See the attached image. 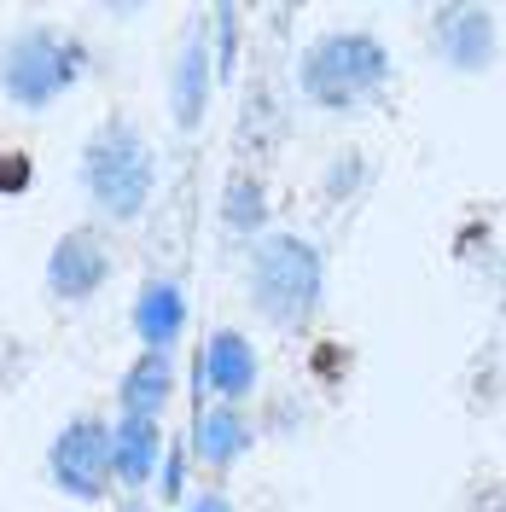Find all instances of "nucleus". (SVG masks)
Masks as SVG:
<instances>
[{
    "label": "nucleus",
    "instance_id": "obj_1",
    "mask_svg": "<svg viewBox=\"0 0 506 512\" xmlns=\"http://www.w3.org/2000/svg\"><path fill=\"white\" fill-rule=\"evenodd\" d=\"M82 192L105 222H140L152 187H158V152L140 134V123H128L123 111H111L105 123L88 134L82 146Z\"/></svg>",
    "mask_w": 506,
    "mask_h": 512
},
{
    "label": "nucleus",
    "instance_id": "obj_2",
    "mask_svg": "<svg viewBox=\"0 0 506 512\" xmlns=\"http://www.w3.org/2000/svg\"><path fill=\"white\" fill-rule=\"evenodd\" d=\"M320 297H326V268H320V251L309 239L262 233L251 245V303L262 320L303 332L320 315Z\"/></svg>",
    "mask_w": 506,
    "mask_h": 512
},
{
    "label": "nucleus",
    "instance_id": "obj_3",
    "mask_svg": "<svg viewBox=\"0 0 506 512\" xmlns=\"http://www.w3.org/2000/svg\"><path fill=\"white\" fill-rule=\"evenodd\" d=\"M82 70H88V41L30 24L0 47V94L18 111H47L82 82Z\"/></svg>",
    "mask_w": 506,
    "mask_h": 512
},
{
    "label": "nucleus",
    "instance_id": "obj_4",
    "mask_svg": "<svg viewBox=\"0 0 506 512\" xmlns=\"http://www.w3.org/2000/svg\"><path fill=\"white\" fill-rule=\"evenodd\" d=\"M297 82L326 111H355V105L379 99V88L390 82V53L379 47V35H361V30L326 35L303 53Z\"/></svg>",
    "mask_w": 506,
    "mask_h": 512
},
{
    "label": "nucleus",
    "instance_id": "obj_5",
    "mask_svg": "<svg viewBox=\"0 0 506 512\" xmlns=\"http://www.w3.org/2000/svg\"><path fill=\"white\" fill-rule=\"evenodd\" d=\"M47 483L59 489L64 501H82V507H99L117 483V466H111V425L99 414H76L59 425V437L47 443Z\"/></svg>",
    "mask_w": 506,
    "mask_h": 512
},
{
    "label": "nucleus",
    "instance_id": "obj_6",
    "mask_svg": "<svg viewBox=\"0 0 506 512\" xmlns=\"http://www.w3.org/2000/svg\"><path fill=\"white\" fill-rule=\"evenodd\" d=\"M111 280V245H105V233L99 227H64L59 239H53V251H47V268H41V286L53 303H88L99 297Z\"/></svg>",
    "mask_w": 506,
    "mask_h": 512
},
{
    "label": "nucleus",
    "instance_id": "obj_7",
    "mask_svg": "<svg viewBox=\"0 0 506 512\" xmlns=\"http://www.w3.org/2000/svg\"><path fill=\"white\" fill-rule=\"evenodd\" d=\"M431 35H437V53L454 70H489L495 64V12L489 6H437Z\"/></svg>",
    "mask_w": 506,
    "mask_h": 512
},
{
    "label": "nucleus",
    "instance_id": "obj_8",
    "mask_svg": "<svg viewBox=\"0 0 506 512\" xmlns=\"http://www.w3.org/2000/svg\"><path fill=\"white\" fill-rule=\"evenodd\" d=\"M111 466H117V483H123L128 495H140L146 483L158 478V466H163L158 419H134V414L117 419L111 425Z\"/></svg>",
    "mask_w": 506,
    "mask_h": 512
},
{
    "label": "nucleus",
    "instance_id": "obj_9",
    "mask_svg": "<svg viewBox=\"0 0 506 512\" xmlns=\"http://www.w3.org/2000/svg\"><path fill=\"white\" fill-rule=\"evenodd\" d=\"M204 379L210 390L222 396L227 408H239L245 396L256 390V350L245 332H233V326H216L210 332V344H204Z\"/></svg>",
    "mask_w": 506,
    "mask_h": 512
},
{
    "label": "nucleus",
    "instance_id": "obj_10",
    "mask_svg": "<svg viewBox=\"0 0 506 512\" xmlns=\"http://www.w3.org/2000/svg\"><path fill=\"white\" fill-rule=\"evenodd\" d=\"M169 396H175V361H169V350H140L123 367V379H117V408L134 419H158L169 408Z\"/></svg>",
    "mask_w": 506,
    "mask_h": 512
},
{
    "label": "nucleus",
    "instance_id": "obj_11",
    "mask_svg": "<svg viewBox=\"0 0 506 512\" xmlns=\"http://www.w3.org/2000/svg\"><path fill=\"white\" fill-rule=\"evenodd\" d=\"M181 326H187V291L175 280H163V274H152L146 286L134 291V332H140V344L146 350H169L181 338Z\"/></svg>",
    "mask_w": 506,
    "mask_h": 512
},
{
    "label": "nucleus",
    "instance_id": "obj_12",
    "mask_svg": "<svg viewBox=\"0 0 506 512\" xmlns=\"http://www.w3.org/2000/svg\"><path fill=\"white\" fill-rule=\"evenodd\" d=\"M204 111H210V53H204V41L192 35L187 47H181V59H175V88H169V117L181 134L204 123Z\"/></svg>",
    "mask_w": 506,
    "mask_h": 512
},
{
    "label": "nucleus",
    "instance_id": "obj_13",
    "mask_svg": "<svg viewBox=\"0 0 506 512\" xmlns=\"http://www.w3.org/2000/svg\"><path fill=\"white\" fill-rule=\"evenodd\" d=\"M245 443H251V425H245V414L239 408H210V414L198 419V454L210 460V466H233L239 454H245Z\"/></svg>",
    "mask_w": 506,
    "mask_h": 512
},
{
    "label": "nucleus",
    "instance_id": "obj_14",
    "mask_svg": "<svg viewBox=\"0 0 506 512\" xmlns=\"http://www.w3.org/2000/svg\"><path fill=\"white\" fill-rule=\"evenodd\" d=\"M262 216H268V210H262V181H256V175H245V169H239V175H227V187H222V222L233 227V233H256V227H262Z\"/></svg>",
    "mask_w": 506,
    "mask_h": 512
},
{
    "label": "nucleus",
    "instance_id": "obj_15",
    "mask_svg": "<svg viewBox=\"0 0 506 512\" xmlns=\"http://www.w3.org/2000/svg\"><path fill=\"white\" fill-rule=\"evenodd\" d=\"M349 373H355V350H349L344 338H320L315 350H309V379L320 390H344Z\"/></svg>",
    "mask_w": 506,
    "mask_h": 512
},
{
    "label": "nucleus",
    "instance_id": "obj_16",
    "mask_svg": "<svg viewBox=\"0 0 506 512\" xmlns=\"http://www.w3.org/2000/svg\"><path fill=\"white\" fill-rule=\"evenodd\" d=\"M35 181V158L30 152H0V192L6 198H24Z\"/></svg>",
    "mask_w": 506,
    "mask_h": 512
},
{
    "label": "nucleus",
    "instance_id": "obj_17",
    "mask_svg": "<svg viewBox=\"0 0 506 512\" xmlns=\"http://www.w3.org/2000/svg\"><path fill=\"white\" fill-rule=\"evenodd\" d=\"M361 181H367V163L355 158V152H344V158L326 169V198H344V192H355Z\"/></svg>",
    "mask_w": 506,
    "mask_h": 512
},
{
    "label": "nucleus",
    "instance_id": "obj_18",
    "mask_svg": "<svg viewBox=\"0 0 506 512\" xmlns=\"http://www.w3.org/2000/svg\"><path fill=\"white\" fill-rule=\"evenodd\" d=\"M187 512H233V507H227L222 495H198V501H192Z\"/></svg>",
    "mask_w": 506,
    "mask_h": 512
},
{
    "label": "nucleus",
    "instance_id": "obj_19",
    "mask_svg": "<svg viewBox=\"0 0 506 512\" xmlns=\"http://www.w3.org/2000/svg\"><path fill=\"white\" fill-rule=\"evenodd\" d=\"M123 512H146V501H140V495H128V501H123Z\"/></svg>",
    "mask_w": 506,
    "mask_h": 512
}]
</instances>
